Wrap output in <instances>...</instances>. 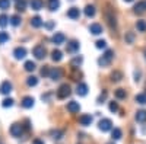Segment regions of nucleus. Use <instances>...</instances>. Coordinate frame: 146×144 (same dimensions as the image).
<instances>
[{
    "label": "nucleus",
    "mask_w": 146,
    "mask_h": 144,
    "mask_svg": "<svg viewBox=\"0 0 146 144\" xmlns=\"http://www.w3.org/2000/svg\"><path fill=\"white\" fill-rule=\"evenodd\" d=\"M13 102H15V101L12 99V98H6V99L2 102V106H3V108H10L12 105H13Z\"/></svg>",
    "instance_id": "nucleus-39"
},
{
    "label": "nucleus",
    "mask_w": 146,
    "mask_h": 144,
    "mask_svg": "<svg viewBox=\"0 0 146 144\" xmlns=\"http://www.w3.org/2000/svg\"><path fill=\"white\" fill-rule=\"evenodd\" d=\"M136 121L137 122H145L146 121V111H137L136 112Z\"/></svg>",
    "instance_id": "nucleus-26"
},
{
    "label": "nucleus",
    "mask_w": 146,
    "mask_h": 144,
    "mask_svg": "<svg viewBox=\"0 0 146 144\" xmlns=\"http://www.w3.org/2000/svg\"><path fill=\"white\" fill-rule=\"evenodd\" d=\"M9 6H10V0H0V9L2 10L9 9Z\"/></svg>",
    "instance_id": "nucleus-40"
},
{
    "label": "nucleus",
    "mask_w": 146,
    "mask_h": 144,
    "mask_svg": "<svg viewBox=\"0 0 146 144\" xmlns=\"http://www.w3.org/2000/svg\"><path fill=\"white\" fill-rule=\"evenodd\" d=\"M89 32L92 35H100V34H102V26L100 25V23H91L89 25Z\"/></svg>",
    "instance_id": "nucleus-16"
},
{
    "label": "nucleus",
    "mask_w": 146,
    "mask_h": 144,
    "mask_svg": "<svg viewBox=\"0 0 146 144\" xmlns=\"http://www.w3.org/2000/svg\"><path fill=\"white\" fill-rule=\"evenodd\" d=\"M133 10H135V13H143V12H146V0L137 2L135 5V7H133Z\"/></svg>",
    "instance_id": "nucleus-14"
},
{
    "label": "nucleus",
    "mask_w": 146,
    "mask_h": 144,
    "mask_svg": "<svg viewBox=\"0 0 146 144\" xmlns=\"http://www.w3.org/2000/svg\"><path fill=\"white\" fill-rule=\"evenodd\" d=\"M51 58H53V61H60V60L63 58V53L60 50H53L51 51Z\"/></svg>",
    "instance_id": "nucleus-21"
},
{
    "label": "nucleus",
    "mask_w": 146,
    "mask_h": 144,
    "mask_svg": "<svg viewBox=\"0 0 146 144\" xmlns=\"http://www.w3.org/2000/svg\"><path fill=\"white\" fill-rule=\"evenodd\" d=\"M6 41H9V34L2 31V32H0V44H5Z\"/></svg>",
    "instance_id": "nucleus-38"
},
{
    "label": "nucleus",
    "mask_w": 146,
    "mask_h": 144,
    "mask_svg": "<svg viewBox=\"0 0 146 144\" xmlns=\"http://www.w3.org/2000/svg\"><path fill=\"white\" fill-rule=\"evenodd\" d=\"M113 58H114V51H113V50H107V51L104 53V55H102L101 58H98V64H100L101 67H107V66L111 64Z\"/></svg>",
    "instance_id": "nucleus-2"
},
{
    "label": "nucleus",
    "mask_w": 146,
    "mask_h": 144,
    "mask_svg": "<svg viewBox=\"0 0 146 144\" xmlns=\"http://www.w3.org/2000/svg\"><path fill=\"white\" fill-rule=\"evenodd\" d=\"M34 98L32 96H25V98L22 99V106L23 108H27V109H29V108H32L34 106Z\"/></svg>",
    "instance_id": "nucleus-18"
},
{
    "label": "nucleus",
    "mask_w": 146,
    "mask_h": 144,
    "mask_svg": "<svg viewBox=\"0 0 146 144\" xmlns=\"http://www.w3.org/2000/svg\"><path fill=\"white\" fill-rule=\"evenodd\" d=\"M107 95H108V93H107V90H104V92L98 96V99H96V102H98V103H102V102L107 99Z\"/></svg>",
    "instance_id": "nucleus-41"
},
{
    "label": "nucleus",
    "mask_w": 146,
    "mask_h": 144,
    "mask_svg": "<svg viewBox=\"0 0 146 144\" xmlns=\"http://www.w3.org/2000/svg\"><path fill=\"white\" fill-rule=\"evenodd\" d=\"M95 47H96V48H100V50H101V48H105V47H107V42H105L104 39H98V41L95 42Z\"/></svg>",
    "instance_id": "nucleus-43"
},
{
    "label": "nucleus",
    "mask_w": 146,
    "mask_h": 144,
    "mask_svg": "<svg viewBox=\"0 0 146 144\" xmlns=\"http://www.w3.org/2000/svg\"><path fill=\"white\" fill-rule=\"evenodd\" d=\"M98 128L102 131V133H107V131H111L113 130V122H111V119H108V118H102L100 124H98Z\"/></svg>",
    "instance_id": "nucleus-4"
},
{
    "label": "nucleus",
    "mask_w": 146,
    "mask_h": 144,
    "mask_svg": "<svg viewBox=\"0 0 146 144\" xmlns=\"http://www.w3.org/2000/svg\"><path fill=\"white\" fill-rule=\"evenodd\" d=\"M136 28H137V31L145 32V31H146V22H145V20H137V23H136Z\"/></svg>",
    "instance_id": "nucleus-37"
},
{
    "label": "nucleus",
    "mask_w": 146,
    "mask_h": 144,
    "mask_svg": "<svg viewBox=\"0 0 146 144\" xmlns=\"http://www.w3.org/2000/svg\"><path fill=\"white\" fill-rule=\"evenodd\" d=\"M13 55L16 60H22V58H25L27 55V50H25V47H16L15 50H13Z\"/></svg>",
    "instance_id": "nucleus-10"
},
{
    "label": "nucleus",
    "mask_w": 146,
    "mask_h": 144,
    "mask_svg": "<svg viewBox=\"0 0 146 144\" xmlns=\"http://www.w3.org/2000/svg\"><path fill=\"white\" fill-rule=\"evenodd\" d=\"M110 111H111V112H117L118 111V103L117 102H110Z\"/></svg>",
    "instance_id": "nucleus-42"
},
{
    "label": "nucleus",
    "mask_w": 146,
    "mask_h": 144,
    "mask_svg": "<svg viewBox=\"0 0 146 144\" xmlns=\"http://www.w3.org/2000/svg\"><path fill=\"white\" fill-rule=\"evenodd\" d=\"M126 96H127V93H126L124 89H117L115 90V98L117 99H126Z\"/></svg>",
    "instance_id": "nucleus-31"
},
{
    "label": "nucleus",
    "mask_w": 146,
    "mask_h": 144,
    "mask_svg": "<svg viewBox=\"0 0 146 144\" xmlns=\"http://www.w3.org/2000/svg\"><path fill=\"white\" fill-rule=\"evenodd\" d=\"M79 16H80L79 7H70L67 10V18H70V19H79Z\"/></svg>",
    "instance_id": "nucleus-15"
},
{
    "label": "nucleus",
    "mask_w": 146,
    "mask_h": 144,
    "mask_svg": "<svg viewBox=\"0 0 146 144\" xmlns=\"http://www.w3.org/2000/svg\"><path fill=\"white\" fill-rule=\"evenodd\" d=\"M27 85L28 86H36V85H38V79H36L35 76H29L27 79Z\"/></svg>",
    "instance_id": "nucleus-33"
},
{
    "label": "nucleus",
    "mask_w": 146,
    "mask_h": 144,
    "mask_svg": "<svg viewBox=\"0 0 146 144\" xmlns=\"http://www.w3.org/2000/svg\"><path fill=\"white\" fill-rule=\"evenodd\" d=\"M85 15H86L88 18H94L95 16V7L92 5H88L86 7H85Z\"/></svg>",
    "instance_id": "nucleus-23"
},
{
    "label": "nucleus",
    "mask_w": 146,
    "mask_h": 144,
    "mask_svg": "<svg viewBox=\"0 0 146 144\" xmlns=\"http://www.w3.org/2000/svg\"><path fill=\"white\" fill-rule=\"evenodd\" d=\"M32 54L35 55L36 60H42L47 54V50H45V47L44 45H36L34 50H32Z\"/></svg>",
    "instance_id": "nucleus-5"
},
{
    "label": "nucleus",
    "mask_w": 146,
    "mask_h": 144,
    "mask_svg": "<svg viewBox=\"0 0 146 144\" xmlns=\"http://www.w3.org/2000/svg\"><path fill=\"white\" fill-rule=\"evenodd\" d=\"M70 93H72L70 86L67 85V83H63V85H60V87L57 89V98L58 99H64V98H67Z\"/></svg>",
    "instance_id": "nucleus-3"
},
{
    "label": "nucleus",
    "mask_w": 146,
    "mask_h": 144,
    "mask_svg": "<svg viewBox=\"0 0 146 144\" xmlns=\"http://www.w3.org/2000/svg\"><path fill=\"white\" fill-rule=\"evenodd\" d=\"M54 26V22H48V23H45V28H48V29H51Z\"/></svg>",
    "instance_id": "nucleus-46"
},
{
    "label": "nucleus",
    "mask_w": 146,
    "mask_h": 144,
    "mask_svg": "<svg viewBox=\"0 0 146 144\" xmlns=\"http://www.w3.org/2000/svg\"><path fill=\"white\" fill-rule=\"evenodd\" d=\"M25 7H27V2L25 0H16V9L18 10H25Z\"/></svg>",
    "instance_id": "nucleus-36"
},
{
    "label": "nucleus",
    "mask_w": 146,
    "mask_h": 144,
    "mask_svg": "<svg viewBox=\"0 0 146 144\" xmlns=\"http://www.w3.org/2000/svg\"><path fill=\"white\" fill-rule=\"evenodd\" d=\"M67 111H69L70 114H76V112H79V111H80V105H79V102H76V101H70V102L67 103Z\"/></svg>",
    "instance_id": "nucleus-11"
},
{
    "label": "nucleus",
    "mask_w": 146,
    "mask_h": 144,
    "mask_svg": "<svg viewBox=\"0 0 146 144\" xmlns=\"http://www.w3.org/2000/svg\"><path fill=\"white\" fill-rule=\"evenodd\" d=\"M135 101H136L137 103H140V105H145V103H146V93H139V95H136Z\"/></svg>",
    "instance_id": "nucleus-27"
},
{
    "label": "nucleus",
    "mask_w": 146,
    "mask_h": 144,
    "mask_svg": "<svg viewBox=\"0 0 146 144\" xmlns=\"http://www.w3.org/2000/svg\"><path fill=\"white\" fill-rule=\"evenodd\" d=\"M111 137H113V140H120L121 138V130L120 128L111 130Z\"/></svg>",
    "instance_id": "nucleus-30"
},
{
    "label": "nucleus",
    "mask_w": 146,
    "mask_h": 144,
    "mask_svg": "<svg viewBox=\"0 0 146 144\" xmlns=\"http://www.w3.org/2000/svg\"><path fill=\"white\" fill-rule=\"evenodd\" d=\"M42 19L40 18V16H34V18H31V26L32 28H40V26H42Z\"/></svg>",
    "instance_id": "nucleus-19"
},
{
    "label": "nucleus",
    "mask_w": 146,
    "mask_h": 144,
    "mask_svg": "<svg viewBox=\"0 0 146 144\" xmlns=\"http://www.w3.org/2000/svg\"><path fill=\"white\" fill-rule=\"evenodd\" d=\"M10 134H12V137H21L22 135V133H23V127H22V124H19V122H15V124H12V127H10Z\"/></svg>",
    "instance_id": "nucleus-6"
},
{
    "label": "nucleus",
    "mask_w": 146,
    "mask_h": 144,
    "mask_svg": "<svg viewBox=\"0 0 146 144\" xmlns=\"http://www.w3.org/2000/svg\"><path fill=\"white\" fill-rule=\"evenodd\" d=\"M12 83L9 82V80H5V82H2L0 83V93L2 95H9L10 92H12Z\"/></svg>",
    "instance_id": "nucleus-7"
},
{
    "label": "nucleus",
    "mask_w": 146,
    "mask_h": 144,
    "mask_svg": "<svg viewBox=\"0 0 146 144\" xmlns=\"http://www.w3.org/2000/svg\"><path fill=\"white\" fill-rule=\"evenodd\" d=\"M124 41H126V44H131L133 41H135V32H126Z\"/></svg>",
    "instance_id": "nucleus-28"
},
{
    "label": "nucleus",
    "mask_w": 146,
    "mask_h": 144,
    "mask_svg": "<svg viewBox=\"0 0 146 144\" xmlns=\"http://www.w3.org/2000/svg\"><path fill=\"white\" fill-rule=\"evenodd\" d=\"M21 16L19 15H13V16H10V25H13V26H18L19 23H21Z\"/></svg>",
    "instance_id": "nucleus-29"
},
{
    "label": "nucleus",
    "mask_w": 146,
    "mask_h": 144,
    "mask_svg": "<svg viewBox=\"0 0 146 144\" xmlns=\"http://www.w3.org/2000/svg\"><path fill=\"white\" fill-rule=\"evenodd\" d=\"M35 63L34 61H25V64H23V68H25L27 71H34L35 70Z\"/></svg>",
    "instance_id": "nucleus-32"
},
{
    "label": "nucleus",
    "mask_w": 146,
    "mask_h": 144,
    "mask_svg": "<svg viewBox=\"0 0 146 144\" xmlns=\"http://www.w3.org/2000/svg\"><path fill=\"white\" fill-rule=\"evenodd\" d=\"M79 50V42L76 39H72L67 42V51L69 53H76Z\"/></svg>",
    "instance_id": "nucleus-17"
},
{
    "label": "nucleus",
    "mask_w": 146,
    "mask_h": 144,
    "mask_svg": "<svg viewBox=\"0 0 146 144\" xmlns=\"http://www.w3.org/2000/svg\"><path fill=\"white\" fill-rule=\"evenodd\" d=\"M34 144H44L41 140H34Z\"/></svg>",
    "instance_id": "nucleus-47"
},
{
    "label": "nucleus",
    "mask_w": 146,
    "mask_h": 144,
    "mask_svg": "<svg viewBox=\"0 0 146 144\" xmlns=\"http://www.w3.org/2000/svg\"><path fill=\"white\" fill-rule=\"evenodd\" d=\"M79 124L83 125V127L91 125V124H92V116H91L89 114H83V115H80V116H79Z\"/></svg>",
    "instance_id": "nucleus-12"
},
{
    "label": "nucleus",
    "mask_w": 146,
    "mask_h": 144,
    "mask_svg": "<svg viewBox=\"0 0 146 144\" xmlns=\"http://www.w3.org/2000/svg\"><path fill=\"white\" fill-rule=\"evenodd\" d=\"M108 144H114V143H108Z\"/></svg>",
    "instance_id": "nucleus-50"
},
{
    "label": "nucleus",
    "mask_w": 146,
    "mask_h": 144,
    "mask_svg": "<svg viewBox=\"0 0 146 144\" xmlns=\"http://www.w3.org/2000/svg\"><path fill=\"white\" fill-rule=\"evenodd\" d=\"M88 90H89V87H88L86 83H83V82L78 83V86H76V93H78L79 96H85V95H88Z\"/></svg>",
    "instance_id": "nucleus-9"
},
{
    "label": "nucleus",
    "mask_w": 146,
    "mask_h": 144,
    "mask_svg": "<svg viewBox=\"0 0 146 144\" xmlns=\"http://www.w3.org/2000/svg\"><path fill=\"white\" fill-rule=\"evenodd\" d=\"M10 22V18L9 16H6V15H0V26H6L7 23Z\"/></svg>",
    "instance_id": "nucleus-35"
},
{
    "label": "nucleus",
    "mask_w": 146,
    "mask_h": 144,
    "mask_svg": "<svg viewBox=\"0 0 146 144\" xmlns=\"http://www.w3.org/2000/svg\"><path fill=\"white\" fill-rule=\"evenodd\" d=\"M82 61H83V58H82L80 55H78V57H75V58L72 60V66L76 68V67H79V66L82 64Z\"/></svg>",
    "instance_id": "nucleus-34"
},
{
    "label": "nucleus",
    "mask_w": 146,
    "mask_h": 144,
    "mask_svg": "<svg viewBox=\"0 0 146 144\" xmlns=\"http://www.w3.org/2000/svg\"><path fill=\"white\" fill-rule=\"evenodd\" d=\"M50 71H51V70L48 68L47 66L42 67V68H41V76H44V77H45V76H50Z\"/></svg>",
    "instance_id": "nucleus-44"
},
{
    "label": "nucleus",
    "mask_w": 146,
    "mask_h": 144,
    "mask_svg": "<svg viewBox=\"0 0 146 144\" xmlns=\"http://www.w3.org/2000/svg\"><path fill=\"white\" fill-rule=\"evenodd\" d=\"M105 19H107V22H108L110 28L115 31V29H117V18H115L114 10H113L111 7H110V6L105 9Z\"/></svg>",
    "instance_id": "nucleus-1"
},
{
    "label": "nucleus",
    "mask_w": 146,
    "mask_h": 144,
    "mask_svg": "<svg viewBox=\"0 0 146 144\" xmlns=\"http://www.w3.org/2000/svg\"><path fill=\"white\" fill-rule=\"evenodd\" d=\"M51 137L54 138V140H60V138H63V135H64V133L62 130H51Z\"/></svg>",
    "instance_id": "nucleus-22"
},
{
    "label": "nucleus",
    "mask_w": 146,
    "mask_h": 144,
    "mask_svg": "<svg viewBox=\"0 0 146 144\" xmlns=\"http://www.w3.org/2000/svg\"><path fill=\"white\" fill-rule=\"evenodd\" d=\"M121 79H123V73H121L120 70H114L113 73H111V82H120Z\"/></svg>",
    "instance_id": "nucleus-20"
},
{
    "label": "nucleus",
    "mask_w": 146,
    "mask_h": 144,
    "mask_svg": "<svg viewBox=\"0 0 146 144\" xmlns=\"http://www.w3.org/2000/svg\"><path fill=\"white\" fill-rule=\"evenodd\" d=\"M60 7V0H48V9L50 10H57Z\"/></svg>",
    "instance_id": "nucleus-25"
},
{
    "label": "nucleus",
    "mask_w": 146,
    "mask_h": 144,
    "mask_svg": "<svg viewBox=\"0 0 146 144\" xmlns=\"http://www.w3.org/2000/svg\"><path fill=\"white\" fill-rule=\"evenodd\" d=\"M62 76H63V71H62V68H58V67H56V68H51V71H50V79L51 80H60L62 79Z\"/></svg>",
    "instance_id": "nucleus-13"
},
{
    "label": "nucleus",
    "mask_w": 146,
    "mask_h": 144,
    "mask_svg": "<svg viewBox=\"0 0 146 144\" xmlns=\"http://www.w3.org/2000/svg\"><path fill=\"white\" fill-rule=\"evenodd\" d=\"M135 80H136V82H139V80H140V71H139V70H136V71H135Z\"/></svg>",
    "instance_id": "nucleus-45"
},
{
    "label": "nucleus",
    "mask_w": 146,
    "mask_h": 144,
    "mask_svg": "<svg viewBox=\"0 0 146 144\" xmlns=\"http://www.w3.org/2000/svg\"><path fill=\"white\" fill-rule=\"evenodd\" d=\"M145 58H146V50H145Z\"/></svg>",
    "instance_id": "nucleus-49"
},
{
    "label": "nucleus",
    "mask_w": 146,
    "mask_h": 144,
    "mask_svg": "<svg viewBox=\"0 0 146 144\" xmlns=\"http://www.w3.org/2000/svg\"><path fill=\"white\" fill-rule=\"evenodd\" d=\"M124 2H133V0H124Z\"/></svg>",
    "instance_id": "nucleus-48"
},
{
    "label": "nucleus",
    "mask_w": 146,
    "mask_h": 144,
    "mask_svg": "<svg viewBox=\"0 0 146 144\" xmlns=\"http://www.w3.org/2000/svg\"><path fill=\"white\" fill-rule=\"evenodd\" d=\"M42 0H31V7L34 9V10H40V9H42Z\"/></svg>",
    "instance_id": "nucleus-24"
},
{
    "label": "nucleus",
    "mask_w": 146,
    "mask_h": 144,
    "mask_svg": "<svg viewBox=\"0 0 146 144\" xmlns=\"http://www.w3.org/2000/svg\"><path fill=\"white\" fill-rule=\"evenodd\" d=\"M64 41H66V37H64V34H62V32H56L53 37H51V42L56 44V45L63 44Z\"/></svg>",
    "instance_id": "nucleus-8"
}]
</instances>
